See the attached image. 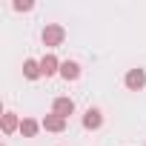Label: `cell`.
Masks as SVG:
<instances>
[{"label":"cell","mask_w":146,"mask_h":146,"mask_svg":"<svg viewBox=\"0 0 146 146\" xmlns=\"http://www.w3.org/2000/svg\"><path fill=\"white\" fill-rule=\"evenodd\" d=\"M52 112L69 120V115H75V100H72V98H54L52 100Z\"/></svg>","instance_id":"obj_7"},{"label":"cell","mask_w":146,"mask_h":146,"mask_svg":"<svg viewBox=\"0 0 146 146\" xmlns=\"http://www.w3.org/2000/svg\"><path fill=\"white\" fill-rule=\"evenodd\" d=\"M40 126H43L46 132H54V135H60V132H66V117H60V115L49 112V115L40 120Z\"/></svg>","instance_id":"obj_6"},{"label":"cell","mask_w":146,"mask_h":146,"mask_svg":"<svg viewBox=\"0 0 146 146\" xmlns=\"http://www.w3.org/2000/svg\"><path fill=\"white\" fill-rule=\"evenodd\" d=\"M123 86L129 92H143L146 89V69H140V66L129 69L126 75H123Z\"/></svg>","instance_id":"obj_2"},{"label":"cell","mask_w":146,"mask_h":146,"mask_svg":"<svg viewBox=\"0 0 146 146\" xmlns=\"http://www.w3.org/2000/svg\"><path fill=\"white\" fill-rule=\"evenodd\" d=\"M0 129H3V135L20 132V117H17L15 112H3V117H0Z\"/></svg>","instance_id":"obj_9"},{"label":"cell","mask_w":146,"mask_h":146,"mask_svg":"<svg viewBox=\"0 0 146 146\" xmlns=\"http://www.w3.org/2000/svg\"><path fill=\"white\" fill-rule=\"evenodd\" d=\"M40 129H43V126H40L35 117H23V120H20V135H23V137H37Z\"/></svg>","instance_id":"obj_10"},{"label":"cell","mask_w":146,"mask_h":146,"mask_svg":"<svg viewBox=\"0 0 146 146\" xmlns=\"http://www.w3.org/2000/svg\"><path fill=\"white\" fill-rule=\"evenodd\" d=\"M23 78H26V80H40V78H43L40 60H35V57H26V60H23Z\"/></svg>","instance_id":"obj_8"},{"label":"cell","mask_w":146,"mask_h":146,"mask_svg":"<svg viewBox=\"0 0 146 146\" xmlns=\"http://www.w3.org/2000/svg\"><path fill=\"white\" fill-rule=\"evenodd\" d=\"M12 9H15V12H32V9H35V3H32V0H15Z\"/></svg>","instance_id":"obj_11"},{"label":"cell","mask_w":146,"mask_h":146,"mask_svg":"<svg viewBox=\"0 0 146 146\" xmlns=\"http://www.w3.org/2000/svg\"><path fill=\"white\" fill-rule=\"evenodd\" d=\"M80 123H83V129H86V132H98V129L103 126V112H100L98 106H89Z\"/></svg>","instance_id":"obj_4"},{"label":"cell","mask_w":146,"mask_h":146,"mask_svg":"<svg viewBox=\"0 0 146 146\" xmlns=\"http://www.w3.org/2000/svg\"><path fill=\"white\" fill-rule=\"evenodd\" d=\"M80 75H83V69H80V63H78V60H63V66H60V78H63L66 83L80 80Z\"/></svg>","instance_id":"obj_5"},{"label":"cell","mask_w":146,"mask_h":146,"mask_svg":"<svg viewBox=\"0 0 146 146\" xmlns=\"http://www.w3.org/2000/svg\"><path fill=\"white\" fill-rule=\"evenodd\" d=\"M40 40H43L46 49H57V46H63V40H66V29H63L60 23H46L43 32H40Z\"/></svg>","instance_id":"obj_1"},{"label":"cell","mask_w":146,"mask_h":146,"mask_svg":"<svg viewBox=\"0 0 146 146\" xmlns=\"http://www.w3.org/2000/svg\"><path fill=\"white\" fill-rule=\"evenodd\" d=\"M60 66H63V60L54 54V52H46L43 57H40V69H43V78H54V75H60Z\"/></svg>","instance_id":"obj_3"}]
</instances>
